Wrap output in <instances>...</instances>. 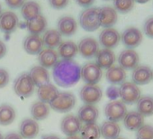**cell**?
<instances>
[{
    "mask_svg": "<svg viewBox=\"0 0 153 139\" xmlns=\"http://www.w3.org/2000/svg\"><path fill=\"white\" fill-rule=\"evenodd\" d=\"M42 139H60V137H59L56 135H44Z\"/></svg>",
    "mask_w": 153,
    "mask_h": 139,
    "instance_id": "46",
    "label": "cell"
},
{
    "mask_svg": "<svg viewBox=\"0 0 153 139\" xmlns=\"http://www.w3.org/2000/svg\"><path fill=\"white\" fill-rule=\"evenodd\" d=\"M43 47V43L40 35L29 34L24 41L25 51L31 55H37L41 52Z\"/></svg>",
    "mask_w": 153,
    "mask_h": 139,
    "instance_id": "23",
    "label": "cell"
},
{
    "mask_svg": "<svg viewBox=\"0 0 153 139\" xmlns=\"http://www.w3.org/2000/svg\"><path fill=\"white\" fill-rule=\"evenodd\" d=\"M58 54L62 60H73L78 54V45L72 41L61 42L58 46Z\"/></svg>",
    "mask_w": 153,
    "mask_h": 139,
    "instance_id": "27",
    "label": "cell"
},
{
    "mask_svg": "<svg viewBox=\"0 0 153 139\" xmlns=\"http://www.w3.org/2000/svg\"><path fill=\"white\" fill-rule=\"evenodd\" d=\"M119 97L125 105H132L140 98V90L133 82L125 81L119 88Z\"/></svg>",
    "mask_w": 153,
    "mask_h": 139,
    "instance_id": "4",
    "label": "cell"
},
{
    "mask_svg": "<svg viewBox=\"0 0 153 139\" xmlns=\"http://www.w3.org/2000/svg\"><path fill=\"white\" fill-rule=\"evenodd\" d=\"M2 13V7H1V4H0V15Z\"/></svg>",
    "mask_w": 153,
    "mask_h": 139,
    "instance_id": "49",
    "label": "cell"
},
{
    "mask_svg": "<svg viewBox=\"0 0 153 139\" xmlns=\"http://www.w3.org/2000/svg\"><path fill=\"white\" fill-rule=\"evenodd\" d=\"M143 40V34L141 31L136 27H128L121 34V41L127 49H135L138 47Z\"/></svg>",
    "mask_w": 153,
    "mask_h": 139,
    "instance_id": "8",
    "label": "cell"
},
{
    "mask_svg": "<svg viewBox=\"0 0 153 139\" xmlns=\"http://www.w3.org/2000/svg\"><path fill=\"white\" fill-rule=\"evenodd\" d=\"M98 116L99 111L95 105H84L79 109L78 112V118L80 122L85 124L96 123Z\"/></svg>",
    "mask_w": 153,
    "mask_h": 139,
    "instance_id": "20",
    "label": "cell"
},
{
    "mask_svg": "<svg viewBox=\"0 0 153 139\" xmlns=\"http://www.w3.org/2000/svg\"><path fill=\"white\" fill-rule=\"evenodd\" d=\"M34 84L29 73H23L15 81L14 90L15 93L23 98H29L34 91Z\"/></svg>",
    "mask_w": 153,
    "mask_h": 139,
    "instance_id": "6",
    "label": "cell"
},
{
    "mask_svg": "<svg viewBox=\"0 0 153 139\" xmlns=\"http://www.w3.org/2000/svg\"><path fill=\"white\" fill-rule=\"evenodd\" d=\"M50 114V107L42 101L34 102L31 107V115L35 121H41L47 118Z\"/></svg>",
    "mask_w": 153,
    "mask_h": 139,
    "instance_id": "31",
    "label": "cell"
},
{
    "mask_svg": "<svg viewBox=\"0 0 153 139\" xmlns=\"http://www.w3.org/2000/svg\"><path fill=\"white\" fill-rule=\"evenodd\" d=\"M68 1L69 0H48L49 5L51 6V7L57 9V10L65 8L68 6Z\"/></svg>",
    "mask_w": 153,
    "mask_h": 139,
    "instance_id": "39",
    "label": "cell"
},
{
    "mask_svg": "<svg viewBox=\"0 0 153 139\" xmlns=\"http://www.w3.org/2000/svg\"><path fill=\"white\" fill-rule=\"evenodd\" d=\"M121 41V34L119 32L111 27L105 28L99 34V43L105 49L115 48Z\"/></svg>",
    "mask_w": 153,
    "mask_h": 139,
    "instance_id": "10",
    "label": "cell"
},
{
    "mask_svg": "<svg viewBox=\"0 0 153 139\" xmlns=\"http://www.w3.org/2000/svg\"><path fill=\"white\" fill-rule=\"evenodd\" d=\"M95 57H96V63L102 70L109 69L110 67L114 66V63L115 61V54L110 49L103 48L101 50H98Z\"/></svg>",
    "mask_w": 153,
    "mask_h": 139,
    "instance_id": "19",
    "label": "cell"
},
{
    "mask_svg": "<svg viewBox=\"0 0 153 139\" xmlns=\"http://www.w3.org/2000/svg\"><path fill=\"white\" fill-rule=\"evenodd\" d=\"M105 79L110 84L114 86L122 85L123 82H125L126 80L125 70H123L120 66H112L106 70Z\"/></svg>",
    "mask_w": 153,
    "mask_h": 139,
    "instance_id": "21",
    "label": "cell"
},
{
    "mask_svg": "<svg viewBox=\"0 0 153 139\" xmlns=\"http://www.w3.org/2000/svg\"><path fill=\"white\" fill-rule=\"evenodd\" d=\"M29 75L34 84V86L40 87L46 83H50V74L47 69L38 65L33 66L29 72Z\"/></svg>",
    "mask_w": 153,
    "mask_h": 139,
    "instance_id": "25",
    "label": "cell"
},
{
    "mask_svg": "<svg viewBox=\"0 0 153 139\" xmlns=\"http://www.w3.org/2000/svg\"><path fill=\"white\" fill-rule=\"evenodd\" d=\"M39 125L34 119L25 118L20 125V135L25 139H33L39 134Z\"/></svg>",
    "mask_w": 153,
    "mask_h": 139,
    "instance_id": "18",
    "label": "cell"
},
{
    "mask_svg": "<svg viewBox=\"0 0 153 139\" xmlns=\"http://www.w3.org/2000/svg\"><path fill=\"white\" fill-rule=\"evenodd\" d=\"M137 139H153V126L143 125L136 131Z\"/></svg>",
    "mask_w": 153,
    "mask_h": 139,
    "instance_id": "37",
    "label": "cell"
},
{
    "mask_svg": "<svg viewBox=\"0 0 153 139\" xmlns=\"http://www.w3.org/2000/svg\"><path fill=\"white\" fill-rule=\"evenodd\" d=\"M132 82L138 85H146L152 80L151 69L146 65H138L132 70L131 73Z\"/></svg>",
    "mask_w": 153,
    "mask_h": 139,
    "instance_id": "15",
    "label": "cell"
},
{
    "mask_svg": "<svg viewBox=\"0 0 153 139\" xmlns=\"http://www.w3.org/2000/svg\"><path fill=\"white\" fill-rule=\"evenodd\" d=\"M7 45L3 41L0 40V59H2L7 54Z\"/></svg>",
    "mask_w": 153,
    "mask_h": 139,
    "instance_id": "44",
    "label": "cell"
},
{
    "mask_svg": "<svg viewBox=\"0 0 153 139\" xmlns=\"http://www.w3.org/2000/svg\"><path fill=\"white\" fill-rule=\"evenodd\" d=\"M4 139H23V137L20 135V134L17 133H9L6 135Z\"/></svg>",
    "mask_w": 153,
    "mask_h": 139,
    "instance_id": "45",
    "label": "cell"
},
{
    "mask_svg": "<svg viewBox=\"0 0 153 139\" xmlns=\"http://www.w3.org/2000/svg\"><path fill=\"white\" fill-rule=\"evenodd\" d=\"M25 26L30 34L40 35L41 34L44 33L47 28V20L44 16L40 14L39 16L26 21Z\"/></svg>",
    "mask_w": 153,
    "mask_h": 139,
    "instance_id": "24",
    "label": "cell"
},
{
    "mask_svg": "<svg viewBox=\"0 0 153 139\" xmlns=\"http://www.w3.org/2000/svg\"><path fill=\"white\" fill-rule=\"evenodd\" d=\"M57 26V30L61 34V36H71L76 32V29H78V24H76L75 18L68 16L60 17L58 21Z\"/></svg>",
    "mask_w": 153,
    "mask_h": 139,
    "instance_id": "17",
    "label": "cell"
},
{
    "mask_svg": "<svg viewBox=\"0 0 153 139\" xmlns=\"http://www.w3.org/2000/svg\"><path fill=\"white\" fill-rule=\"evenodd\" d=\"M9 82V73L7 70L0 69V89L5 88Z\"/></svg>",
    "mask_w": 153,
    "mask_h": 139,
    "instance_id": "40",
    "label": "cell"
},
{
    "mask_svg": "<svg viewBox=\"0 0 153 139\" xmlns=\"http://www.w3.org/2000/svg\"><path fill=\"white\" fill-rule=\"evenodd\" d=\"M66 139H82V138L79 135H72V136H68Z\"/></svg>",
    "mask_w": 153,
    "mask_h": 139,
    "instance_id": "48",
    "label": "cell"
},
{
    "mask_svg": "<svg viewBox=\"0 0 153 139\" xmlns=\"http://www.w3.org/2000/svg\"><path fill=\"white\" fill-rule=\"evenodd\" d=\"M134 0H114V8L117 13L127 14L134 7Z\"/></svg>",
    "mask_w": 153,
    "mask_h": 139,
    "instance_id": "36",
    "label": "cell"
},
{
    "mask_svg": "<svg viewBox=\"0 0 153 139\" xmlns=\"http://www.w3.org/2000/svg\"><path fill=\"white\" fill-rule=\"evenodd\" d=\"M152 80H153V72H152Z\"/></svg>",
    "mask_w": 153,
    "mask_h": 139,
    "instance_id": "52",
    "label": "cell"
},
{
    "mask_svg": "<svg viewBox=\"0 0 153 139\" xmlns=\"http://www.w3.org/2000/svg\"><path fill=\"white\" fill-rule=\"evenodd\" d=\"M38 61L40 66L45 69H51L59 61V54L54 49H42L38 54Z\"/></svg>",
    "mask_w": 153,
    "mask_h": 139,
    "instance_id": "22",
    "label": "cell"
},
{
    "mask_svg": "<svg viewBox=\"0 0 153 139\" xmlns=\"http://www.w3.org/2000/svg\"><path fill=\"white\" fill-rule=\"evenodd\" d=\"M52 77L59 87H72L81 78V67L74 60L61 59L52 67Z\"/></svg>",
    "mask_w": 153,
    "mask_h": 139,
    "instance_id": "1",
    "label": "cell"
},
{
    "mask_svg": "<svg viewBox=\"0 0 153 139\" xmlns=\"http://www.w3.org/2000/svg\"><path fill=\"white\" fill-rule=\"evenodd\" d=\"M98 50H99V44L97 41L92 37L83 38L78 45L79 52L82 57L86 59H91L95 57Z\"/></svg>",
    "mask_w": 153,
    "mask_h": 139,
    "instance_id": "13",
    "label": "cell"
},
{
    "mask_svg": "<svg viewBox=\"0 0 153 139\" xmlns=\"http://www.w3.org/2000/svg\"><path fill=\"white\" fill-rule=\"evenodd\" d=\"M16 110L15 108L8 105L3 104L0 106V125L8 126L14 122L16 119Z\"/></svg>",
    "mask_w": 153,
    "mask_h": 139,
    "instance_id": "34",
    "label": "cell"
},
{
    "mask_svg": "<svg viewBox=\"0 0 153 139\" xmlns=\"http://www.w3.org/2000/svg\"><path fill=\"white\" fill-rule=\"evenodd\" d=\"M79 95L85 105H95L101 100L103 92L101 88L97 85L86 84L82 87Z\"/></svg>",
    "mask_w": 153,
    "mask_h": 139,
    "instance_id": "9",
    "label": "cell"
},
{
    "mask_svg": "<svg viewBox=\"0 0 153 139\" xmlns=\"http://www.w3.org/2000/svg\"><path fill=\"white\" fill-rule=\"evenodd\" d=\"M80 135L82 139H99L101 136L100 127L96 123L85 124L81 126Z\"/></svg>",
    "mask_w": 153,
    "mask_h": 139,
    "instance_id": "35",
    "label": "cell"
},
{
    "mask_svg": "<svg viewBox=\"0 0 153 139\" xmlns=\"http://www.w3.org/2000/svg\"><path fill=\"white\" fill-rule=\"evenodd\" d=\"M49 104L53 110L59 113H67L75 107L76 97L71 92H59L56 98Z\"/></svg>",
    "mask_w": 153,
    "mask_h": 139,
    "instance_id": "3",
    "label": "cell"
},
{
    "mask_svg": "<svg viewBox=\"0 0 153 139\" xmlns=\"http://www.w3.org/2000/svg\"><path fill=\"white\" fill-rule=\"evenodd\" d=\"M116 139H124V138H120V137H118V138H116Z\"/></svg>",
    "mask_w": 153,
    "mask_h": 139,
    "instance_id": "51",
    "label": "cell"
},
{
    "mask_svg": "<svg viewBox=\"0 0 153 139\" xmlns=\"http://www.w3.org/2000/svg\"><path fill=\"white\" fill-rule=\"evenodd\" d=\"M149 0H134V2H137L139 4H145L147 2H149Z\"/></svg>",
    "mask_w": 153,
    "mask_h": 139,
    "instance_id": "47",
    "label": "cell"
},
{
    "mask_svg": "<svg viewBox=\"0 0 153 139\" xmlns=\"http://www.w3.org/2000/svg\"><path fill=\"white\" fill-rule=\"evenodd\" d=\"M143 33L149 38L153 39V16L146 19L143 25Z\"/></svg>",
    "mask_w": 153,
    "mask_h": 139,
    "instance_id": "38",
    "label": "cell"
},
{
    "mask_svg": "<svg viewBox=\"0 0 153 139\" xmlns=\"http://www.w3.org/2000/svg\"><path fill=\"white\" fill-rule=\"evenodd\" d=\"M0 139H4V137H3V135H2L1 133H0Z\"/></svg>",
    "mask_w": 153,
    "mask_h": 139,
    "instance_id": "50",
    "label": "cell"
},
{
    "mask_svg": "<svg viewBox=\"0 0 153 139\" xmlns=\"http://www.w3.org/2000/svg\"><path fill=\"white\" fill-rule=\"evenodd\" d=\"M76 2L79 6L82 7L88 8L91 7V6L95 3V0H76Z\"/></svg>",
    "mask_w": 153,
    "mask_h": 139,
    "instance_id": "43",
    "label": "cell"
},
{
    "mask_svg": "<svg viewBox=\"0 0 153 139\" xmlns=\"http://www.w3.org/2000/svg\"><path fill=\"white\" fill-rule=\"evenodd\" d=\"M106 95L107 97L112 99V100H115L117 98H119V88L112 85L111 87H109L106 90Z\"/></svg>",
    "mask_w": 153,
    "mask_h": 139,
    "instance_id": "41",
    "label": "cell"
},
{
    "mask_svg": "<svg viewBox=\"0 0 153 139\" xmlns=\"http://www.w3.org/2000/svg\"><path fill=\"white\" fill-rule=\"evenodd\" d=\"M5 1L10 8L17 9V8L22 7V6L25 2V0H5Z\"/></svg>",
    "mask_w": 153,
    "mask_h": 139,
    "instance_id": "42",
    "label": "cell"
},
{
    "mask_svg": "<svg viewBox=\"0 0 153 139\" xmlns=\"http://www.w3.org/2000/svg\"><path fill=\"white\" fill-rule=\"evenodd\" d=\"M80 26L87 32H94L100 27L99 8L88 7L83 10L79 17Z\"/></svg>",
    "mask_w": 153,
    "mask_h": 139,
    "instance_id": "2",
    "label": "cell"
},
{
    "mask_svg": "<svg viewBox=\"0 0 153 139\" xmlns=\"http://www.w3.org/2000/svg\"><path fill=\"white\" fill-rule=\"evenodd\" d=\"M123 120L124 126L131 131H137L141 126L144 125V117L138 111L127 112Z\"/></svg>",
    "mask_w": 153,
    "mask_h": 139,
    "instance_id": "26",
    "label": "cell"
},
{
    "mask_svg": "<svg viewBox=\"0 0 153 139\" xmlns=\"http://www.w3.org/2000/svg\"><path fill=\"white\" fill-rule=\"evenodd\" d=\"M140 57L133 49H125L118 56V63L123 70H133L139 65Z\"/></svg>",
    "mask_w": 153,
    "mask_h": 139,
    "instance_id": "11",
    "label": "cell"
},
{
    "mask_svg": "<svg viewBox=\"0 0 153 139\" xmlns=\"http://www.w3.org/2000/svg\"><path fill=\"white\" fill-rule=\"evenodd\" d=\"M100 26L104 28L113 27L118 20V13L112 7H103L99 8Z\"/></svg>",
    "mask_w": 153,
    "mask_h": 139,
    "instance_id": "16",
    "label": "cell"
},
{
    "mask_svg": "<svg viewBox=\"0 0 153 139\" xmlns=\"http://www.w3.org/2000/svg\"><path fill=\"white\" fill-rule=\"evenodd\" d=\"M102 69L96 62H88L81 67V78L88 85H97L102 79Z\"/></svg>",
    "mask_w": 153,
    "mask_h": 139,
    "instance_id": "5",
    "label": "cell"
},
{
    "mask_svg": "<svg viewBox=\"0 0 153 139\" xmlns=\"http://www.w3.org/2000/svg\"><path fill=\"white\" fill-rule=\"evenodd\" d=\"M58 94V89L51 83H46L44 85L38 87L37 89V96L40 101L44 102L46 104L52 101Z\"/></svg>",
    "mask_w": 153,
    "mask_h": 139,
    "instance_id": "28",
    "label": "cell"
},
{
    "mask_svg": "<svg viewBox=\"0 0 153 139\" xmlns=\"http://www.w3.org/2000/svg\"><path fill=\"white\" fill-rule=\"evenodd\" d=\"M42 40L44 46L49 49H54L60 44L61 34L56 29H50L44 32Z\"/></svg>",
    "mask_w": 153,
    "mask_h": 139,
    "instance_id": "30",
    "label": "cell"
},
{
    "mask_svg": "<svg viewBox=\"0 0 153 139\" xmlns=\"http://www.w3.org/2000/svg\"><path fill=\"white\" fill-rule=\"evenodd\" d=\"M81 122L74 115H67L64 117L60 123V128L64 135L68 136L76 135L81 129Z\"/></svg>",
    "mask_w": 153,
    "mask_h": 139,
    "instance_id": "12",
    "label": "cell"
},
{
    "mask_svg": "<svg viewBox=\"0 0 153 139\" xmlns=\"http://www.w3.org/2000/svg\"><path fill=\"white\" fill-rule=\"evenodd\" d=\"M121 127L116 122L105 121L100 127V134L105 139H116L119 137Z\"/></svg>",
    "mask_w": 153,
    "mask_h": 139,
    "instance_id": "29",
    "label": "cell"
},
{
    "mask_svg": "<svg viewBox=\"0 0 153 139\" xmlns=\"http://www.w3.org/2000/svg\"><path fill=\"white\" fill-rule=\"evenodd\" d=\"M137 111L143 117H150L153 115V98L143 96L137 101Z\"/></svg>",
    "mask_w": 153,
    "mask_h": 139,
    "instance_id": "33",
    "label": "cell"
},
{
    "mask_svg": "<svg viewBox=\"0 0 153 139\" xmlns=\"http://www.w3.org/2000/svg\"><path fill=\"white\" fill-rule=\"evenodd\" d=\"M126 113V105L121 100H113L105 108V115L109 121L117 123L123 119Z\"/></svg>",
    "mask_w": 153,
    "mask_h": 139,
    "instance_id": "7",
    "label": "cell"
},
{
    "mask_svg": "<svg viewBox=\"0 0 153 139\" xmlns=\"http://www.w3.org/2000/svg\"><path fill=\"white\" fill-rule=\"evenodd\" d=\"M18 16L12 11H6L0 15V30L6 34H10L17 28Z\"/></svg>",
    "mask_w": 153,
    "mask_h": 139,
    "instance_id": "14",
    "label": "cell"
},
{
    "mask_svg": "<svg viewBox=\"0 0 153 139\" xmlns=\"http://www.w3.org/2000/svg\"><path fill=\"white\" fill-rule=\"evenodd\" d=\"M21 14L23 17L28 21L41 14V6L35 1H27L21 7Z\"/></svg>",
    "mask_w": 153,
    "mask_h": 139,
    "instance_id": "32",
    "label": "cell"
}]
</instances>
